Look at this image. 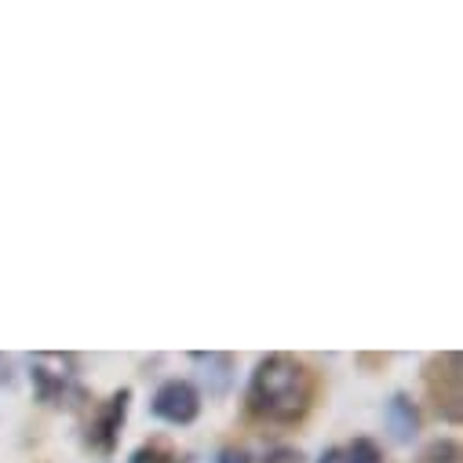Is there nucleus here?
<instances>
[{"mask_svg":"<svg viewBox=\"0 0 463 463\" xmlns=\"http://www.w3.org/2000/svg\"><path fill=\"white\" fill-rule=\"evenodd\" d=\"M317 463H346V449H325L321 456H317Z\"/></svg>","mask_w":463,"mask_h":463,"instance_id":"13","label":"nucleus"},{"mask_svg":"<svg viewBox=\"0 0 463 463\" xmlns=\"http://www.w3.org/2000/svg\"><path fill=\"white\" fill-rule=\"evenodd\" d=\"M0 383H12V369H8L5 358H0Z\"/></svg>","mask_w":463,"mask_h":463,"instance_id":"15","label":"nucleus"},{"mask_svg":"<svg viewBox=\"0 0 463 463\" xmlns=\"http://www.w3.org/2000/svg\"><path fill=\"white\" fill-rule=\"evenodd\" d=\"M201 369H204V383H208V394H226L230 383H234V358L230 354H190Z\"/></svg>","mask_w":463,"mask_h":463,"instance_id":"7","label":"nucleus"},{"mask_svg":"<svg viewBox=\"0 0 463 463\" xmlns=\"http://www.w3.org/2000/svg\"><path fill=\"white\" fill-rule=\"evenodd\" d=\"M128 402H132V391L121 387L118 394L106 398V402L91 412V420H88V427H84V445H88V449H95V452H102V456L113 452V445H118V438H121V427H125V416H128Z\"/></svg>","mask_w":463,"mask_h":463,"instance_id":"4","label":"nucleus"},{"mask_svg":"<svg viewBox=\"0 0 463 463\" xmlns=\"http://www.w3.org/2000/svg\"><path fill=\"white\" fill-rule=\"evenodd\" d=\"M314 405V373L292 354H267L249 383V409L274 420L296 423Z\"/></svg>","mask_w":463,"mask_h":463,"instance_id":"1","label":"nucleus"},{"mask_svg":"<svg viewBox=\"0 0 463 463\" xmlns=\"http://www.w3.org/2000/svg\"><path fill=\"white\" fill-rule=\"evenodd\" d=\"M132 463H183V459H179V452H175V449H168V445L157 438V441L139 445V449L132 452Z\"/></svg>","mask_w":463,"mask_h":463,"instance_id":"9","label":"nucleus"},{"mask_svg":"<svg viewBox=\"0 0 463 463\" xmlns=\"http://www.w3.org/2000/svg\"><path fill=\"white\" fill-rule=\"evenodd\" d=\"M423 387H427V398L434 402V412L456 427L463 420V362H459V354L441 351V354L427 358Z\"/></svg>","mask_w":463,"mask_h":463,"instance_id":"2","label":"nucleus"},{"mask_svg":"<svg viewBox=\"0 0 463 463\" xmlns=\"http://www.w3.org/2000/svg\"><path fill=\"white\" fill-rule=\"evenodd\" d=\"M416 463H459V445L452 438H434L420 449Z\"/></svg>","mask_w":463,"mask_h":463,"instance_id":"8","label":"nucleus"},{"mask_svg":"<svg viewBox=\"0 0 463 463\" xmlns=\"http://www.w3.org/2000/svg\"><path fill=\"white\" fill-rule=\"evenodd\" d=\"M358 365L373 369V365H387V358H383V354H358Z\"/></svg>","mask_w":463,"mask_h":463,"instance_id":"14","label":"nucleus"},{"mask_svg":"<svg viewBox=\"0 0 463 463\" xmlns=\"http://www.w3.org/2000/svg\"><path fill=\"white\" fill-rule=\"evenodd\" d=\"M150 412L157 420L172 423V427H186V423H194L201 416V394L186 380H168V383L157 387V394L150 402Z\"/></svg>","mask_w":463,"mask_h":463,"instance_id":"5","label":"nucleus"},{"mask_svg":"<svg viewBox=\"0 0 463 463\" xmlns=\"http://www.w3.org/2000/svg\"><path fill=\"white\" fill-rule=\"evenodd\" d=\"M387 430H391V438L398 441V445H409V441H416V434H420V409H416V402L409 398V394H394L391 402H387Z\"/></svg>","mask_w":463,"mask_h":463,"instance_id":"6","label":"nucleus"},{"mask_svg":"<svg viewBox=\"0 0 463 463\" xmlns=\"http://www.w3.org/2000/svg\"><path fill=\"white\" fill-rule=\"evenodd\" d=\"M215 463H260L249 449H238V445H226L222 452H219V459Z\"/></svg>","mask_w":463,"mask_h":463,"instance_id":"12","label":"nucleus"},{"mask_svg":"<svg viewBox=\"0 0 463 463\" xmlns=\"http://www.w3.org/2000/svg\"><path fill=\"white\" fill-rule=\"evenodd\" d=\"M346 463H383V452L369 438H354V445L346 449Z\"/></svg>","mask_w":463,"mask_h":463,"instance_id":"10","label":"nucleus"},{"mask_svg":"<svg viewBox=\"0 0 463 463\" xmlns=\"http://www.w3.org/2000/svg\"><path fill=\"white\" fill-rule=\"evenodd\" d=\"M73 358H62V354H37L33 358V373H30V380H33V391H37V398L44 402V405H66V409H73V405H80L84 402V391L73 383Z\"/></svg>","mask_w":463,"mask_h":463,"instance_id":"3","label":"nucleus"},{"mask_svg":"<svg viewBox=\"0 0 463 463\" xmlns=\"http://www.w3.org/2000/svg\"><path fill=\"white\" fill-rule=\"evenodd\" d=\"M260 463H307V459H303V452H299V449L278 445V449H270V452H267V459H260Z\"/></svg>","mask_w":463,"mask_h":463,"instance_id":"11","label":"nucleus"}]
</instances>
